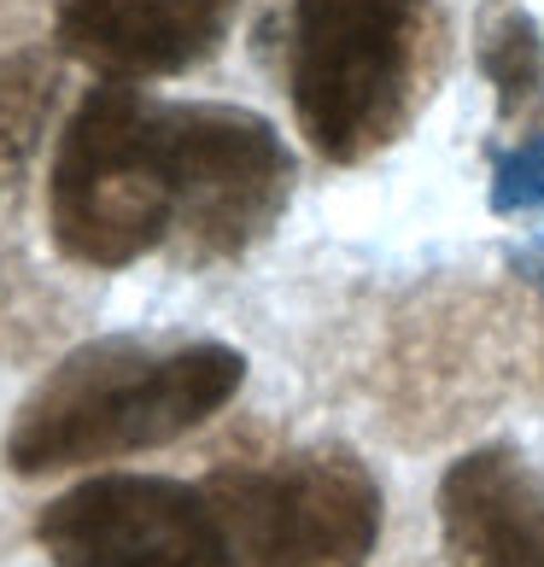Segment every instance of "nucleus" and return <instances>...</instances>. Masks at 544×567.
<instances>
[{
    "instance_id": "nucleus-1",
    "label": "nucleus",
    "mask_w": 544,
    "mask_h": 567,
    "mask_svg": "<svg viewBox=\"0 0 544 567\" xmlns=\"http://www.w3.org/2000/svg\"><path fill=\"white\" fill-rule=\"evenodd\" d=\"M246 381L235 346L199 340L164 357H146L135 340H100L53 369L7 439L12 474H59L82 462H112L158 451L194 433Z\"/></svg>"
},
{
    "instance_id": "nucleus-2",
    "label": "nucleus",
    "mask_w": 544,
    "mask_h": 567,
    "mask_svg": "<svg viewBox=\"0 0 544 567\" xmlns=\"http://www.w3.org/2000/svg\"><path fill=\"white\" fill-rule=\"evenodd\" d=\"M48 223L59 251L89 269H123L176 235V171L158 100H141L130 82L82 94L53 153Z\"/></svg>"
},
{
    "instance_id": "nucleus-3",
    "label": "nucleus",
    "mask_w": 544,
    "mask_h": 567,
    "mask_svg": "<svg viewBox=\"0 0 544 567\" xmlns=\"http://www.w3.org/2000/svg\"><path fill=\"white\" fill-rule=\"evenodd\" d=\"M422 0H292V106L328 164L374 153L404 112Z\"/></svg>"
},
{
    "instance_id": "nucleus-4",
    "label": "nucleus",
    "mask_w": 544,
    "mask_h": 567,
    "mask_svg": "<svg viewBox=\"0 0 544 567\" xmlns=\"http://www.w3.org/2000/svg\"><path fill=\"white\" fill-rule=\"evenodd\" d=\"M205 492L235 544V567H369L381 538V486L351 451L223 468Z\"/></svg>"
},
{
    "instance_id": "nucleus-5",
    "label": "nucleus",
    "mask_w": 544,
    "mask_h": 567,
    "mask_svg": "<svg viewBox=\"0 0 544 567\" xmlns=\"http://www.w3.org/2000/svg\"><path fill=\"white\" fill-rule=\"evenodd\" d=\"M158 130L176 171V235L187 258L212 264L264 240L292 194V153L276 123L246 106L158 100Z\"/></svg>"
},
{
    "instance_id": "nucleus-6",
    "label": "nucleus",
    "mask_w": 544,
    "mask_h": 567,
    "mask_svg": "<svg viewBox=\"0 0 544 567\" xmlns=\"http://www.w3.org/2000/svg\"><path fill=\"white\" fill-rule=\"evenodd\" d=\"M53 567H235L205 486L164 474H94L35 515Z\"/></svg>"
},
{
    "instance_id": "nucleus-7",
    "label": "nucleus",
    "mask_w": 544,
    "mask_h": 567,
    "mask_svg": "<svg viewBox=\"0 0 544 567\" xmlns=\"http://www.w3.org/2000/svg\"><path fill=\"white\" fill-rule=\"evenodd\" d=\"M240 0H59L53 41L106 82L182 76L205 65Z\"/></svg>"
},
{
    "instance_id": "nucleus-8",
    "label": "nucleus",
    "mask_w": 544,
    "mask_h": 567,
    "mask_svg": "<svg viewBox=\"0 0 544 567\" xmlns=\"http://www.w3.org/2000/svg\"><path fill=\"white\" fill-rule=\"evenodd\" d=\"M451 567H544V474L510 445L456 456L439 480Z\"/></svg>"
},
{
    "instance_id": "nucleus-9",
    "label": "nucleus",
    "mask_w": 544,
    "mask_h": 567,
    "mask_svg": "<svg viewBox=\"0 0 544 567\" xmlns=\"http://www.w3.org/2000/svg\"><path fill=\"white\" fill-rule=\"evenodd\" d=\"M480 71L492 76L497 112H504V117L533 100L538 76H544V59H538V30H533L527 12H510L504 24L486 35V48H480Z\"/></svg>"
},
{
    "instance_id": "nucleus-10",
    "label": "nucleus",
    "mask_w": 544,
    "mask_h": 567,
    "mask_svg": "<svg viewBox=\"0 0 544 567\" xmlns=\"http://www.w3.org/2000/svg\"><path fill=\"white\" fill-rule=\"evenodd\" d=\"M492 212L497 217L544 212V135L521 141L515 153L497 164V176H492Z\"/></svg>"
}]
</instances>
